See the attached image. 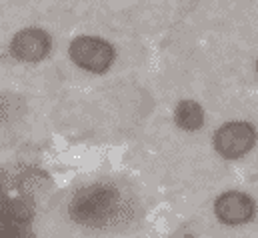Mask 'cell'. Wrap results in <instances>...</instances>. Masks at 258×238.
I'll return each instance as SVG.
<instances>
[{"label": "cell", "instance_id": "obj_10", "mask_svg": "<svg viewBox=\"0 0 258 238\" xmlns=\"http://www.w3.org/2000/svg\"><path fill=\"white\" fill-rule=\"evenodd\" d=\"M6 200H8V198H6V194L0 190V220H2V214H4V206H6Z\"/></svg>", "mask_w": 258, "mask_h": 238}, {"label": "cell", "instance_id": "obj_5", "mask_svg": "<svg viewBox=\"0 0 258 238\" xmlns=\"http://www.w3.org/2000/svg\"><path fill=\"white\" fill-rule=\"evenodd\" d=\"M214 212L224 224H244L254 216V200L242 192H226L216 200Z\"/></svg>", "mask_w": 258, "mask_h": 238}, {"label": "cell", "instance_id": "obj_11", "mask_svg": "<svg viewBox=\"0 0 258 238\" xmlns=\"http://www.w3.org/2000/svg\"><path fill=\"white\" fill-rule=\"evenodd\" d=\"M256 72H258V62H256Z\"/></svg>", "mask_w": 258, "mask_h": 238}, {"label": "cell", "instance_id": "obj_8", "mask_svg": "<svg viewBox=\"0 0 258 238\" xmlns=\"http://www.w3.org/2000/svg\"><path fill=\"white\" fill-rule=\"evenodd\" d=\"M14 182H16V186H18V190H20L22 194H26V196L32 198V196H36L38 192H42V190L46 188L48 178H46V174H44L42 170H32V168H28V170L20 172Z\"/></svg>", "mask_w": 258, "mask_h": 238}, {"label": "cell", "instance_id": "obj_3", "mask_svg": "<svg viewBox=\"0 0 258 238\" xmlns=\"http://www.w3.org/2000/svg\"><path fill=\"white\" fill-rule=\"evenodd\" d=\"M256 142V132L248 122H228L214 134V146L224 158L244 156Z\"/></svg>", "mask_w": 258, "mask_h": 238}, {"label": "cell", "instance_id": "obj_6", "mask_svg": "<svg viewBox=\"0 0 258 238\" xmlns=\"http://www.w3.org/2000/svg\"><path fill=\"white\" fill-rule=\"evenodd\" d=\"M34 218V202L30 196L22 194L18 198H8L4 206V214L0 222H14V224H28Z\"/></svg>", "mask_w": 258, "mask_h": 238}, {"label": "cell", "instance_id": "obj_9", "mask_svg": "<svg viewBox=\"0 0 258 238\" xmlns=\"http://www.w3.org/2000/svg\"><path fill=\"white\" fill-rule=\"evenodd\" d=\"M10 186H12V178H10V174H8L4 168H0V190H2V192H6V190H10Z\"/></svg>", "mask_w": 258, "mask_h": 238}, {"label": "cell", "instance_id": "obj_4", "mask_svg": "<svg viewBox=\"0 0 258 238\" xmlns=\"http://www.w3.org/2000/svg\"><path fill=\"white\" fill-rule=\"evenodd\" d=\"M52 40L42 28H24L14 34L10 42V52L16 60L22 62H40L48 56Z\"/></svg>", "mask_w": 258, "mask_h": 238}, {"label": "cell", "instance_id": "obj_1", "mask_svg": "<svg viewBox=\"0 0 258 238\" xmlns=\"http://www.w3.org/2000/svg\"><path fill=\"white\" fill-rule=\"evenodd\" d=\"M70 218L76 224L100 228L112 224L122 212V200L112 184L96 182L80 188L70 200Z\"/></svg>", "mask_w": 258, "mask_h": 238}, {"label": "cell", "instance_id": "obj_2", "mask_svg": "<svg viewBox=\"0 0 258 238\" xmlns=\"http://www.w3.org/2000/svg\"><path fill=\"white\" fill-rule=\"evenodd\" d=\"M70 58L74 60L76 66H80L88 72L102 74L110 68V64L114 60V50L102 38L80 36V38L72 40V44H70Z\"/></svg>", "mask_w": 258, "mask_h": 238}, {"label": "cell", "instance_id": "obj_7", "mask_svg": "<svg viewBox=\"0 0 258 238\" xmlns=\"http://www.w3.org/2000/svg\"><path fill=\"white\" fill-rule=\"evenodd\" d=\"M174 118H176V124L182 130H198L202 126V122H204V112L192 100H182L176 106Z\"/></svg>", "mask_w": 258, "mask_h": 238}]
</instances>
